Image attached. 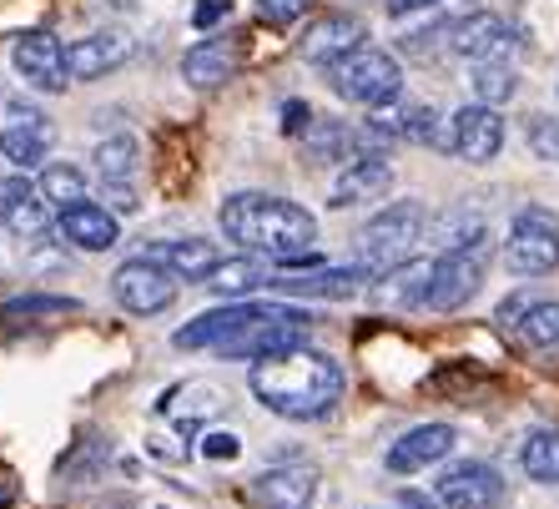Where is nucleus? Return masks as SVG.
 I'll return each mask as SVG.
<instances>
[{"mask_svg": "<svg viewBox=\"0 0 559 509\" xmlns=\"http://www.w3.org/2000/svg\"><path fill=\"white\" fill-rule=\"evenodd\" d=\"M252 499L262 509H312L318 499V470L312 464H273L252 480Z\"/></svg>", "mask_w": 559, "mask_h": 509, "instance_id": "obj_18", "label": "nucleus"}, {"mask_svg": "<svg viewBox=\"0 0 559 509\" xmlns=\"http://www.w3.org/2000/svg\"><path fill=\"white\" fill-rule=\"evenodd\" d=\"M520 464L530 480L559 484V429H534L520 445Z\"/></svg>", "mask_w": 559, "mask_h": 509, "instance_id": "obj_28", "label": "nucleus"}, {"mask_svg": "<svg viewBox=\"0 0 559 509\" xmlns=\"http://www.w3.org/2000/svg\"><path fill=\"white\" fill-rule=\"evenodd\" d=\"M399 509H449L439 495H424V489H399Z\"/></svg>", "mask_w": 559, "mask_h": 509, "instance_id": "obj_43", "label": "nucleus"}, {"mask_svg": "<svg viewBox=\"0 0 559 509\" xmlns=\"http://www.w3.org/2000/svg\"><path fill=\"white\" fill-rule=\"evenodd\" d=\"M449 51L464 56V61H499V66H514L524 56V36L509 26L504 15L495 11H468L454 21L449 31Z\"/></svg>", "mask_w": 559, "mask_h": 509, "instance_id": "obj_7", "label": "nucleus"}, {"mask_svg": "<svg viewBox=\"0 0 559 509\" xmlns=\"http://www.w3.org/2000/svg\"><path fill=\"white\" fill-rule=\"evenodd\" d=\"M393 187V167L383 152H364V157L343 162V171L333 177L328 187V208H358V202H378V197H389Z\"/></svg>", "mask_w": 559, "mask_h": 509, "instance_id": "obj_16", "label": "nucleus"}, {"mask_svg": "<svg viewBox=\"0 0 559 509\" xmlns=\"http://www.w3.org/2000/svg\"><path fill=\"white\" fill-rule=\"evenodd\" d=\"M11 66H15V76L40 96H61L66 86H71L66 46L51 36V31H21V36L11 40Z\"/></svg>", "mask_w": 559, "mask_h": 509, "instance_id": "obj_9", "label": "nucleus"}, {"mask_svg": "<svg viewBox=\"0 0 559 509\" xmlns=\"http://www.w3.org/2000/svg\"><path fill=\"white\" fill-rule=\"evenodd\" d=\"M202 454L207 459H237L242 454V439H237V434H207V439H202Z\"/></svg>", "mask_w": 559, "mask_h": 509, "instance_id": "obj_38", "label": "nucleus"}, {"mask_svg": "<svg viewBox=\"0 0 559 509\" xmlns=\"http://www.w3.org/2000/svg\"><path fill=\"white\" fill-rule=\"evenodd\" d=\"M308 5L312 0H258V21L262 26H293V21H302L308 15Z\"/></svg>", "mask_w": 559, "mask_h": 509, "instance_id": "obj_34", "label": "nucleus"}, {"mask_svg": "<svg viewBox=\"0 0 559 509\" xmlns=\"http://www.w3.org/2000/svg\"><path fill=\"white\" fill-rule=\"evenodd\" d=\"M429 223L433 217H429V208H424L418 197L378 208L373 217L364 223V233H358V268H364L368 277H383L389 268L408 262L418 242L429 237Z\"/></svg>", "mask_w": 559, "mask_h": 509, "instance_id": "obj_4", "label": "nucleus"}, {"mask_svg": "<svg viewBox=\"0 0 559 509\" xmlns=\"http://www.w3.org/2000/svg\"><path fill=\"white\" fill-rule=\"evenodd\" d=\"M449 152L468 167H489L504 152V117L489 102H468L449 117Z\"/></svg>", "mask_w": 559, "mask_h": 509, "instance_id": "obj_11", "label": "nucleus"}, {"mask_svg": "<svg viewBox=\"0 0 559 509\" xmlns=\"http://www.w3.org/2000/svg\"><path fill=\"white\" fill-rule=\"evenodd\" d=\"M454 445H459V434L449 424H418V429L393 439L383 464H389V474H418V470H429V464H443V459L454 454Z\"/></svg>", "mask_w": 559, "mask_h": 509, "instance_id": "obj_17", "label": "nucleus"}, {"mask_svg": "<svg viewBox=\"0 0 559 509\" xmlns=\"http://www.w3.org/2000/svg\"><path fill=\"white\" fill-rule=\"evenodd\" d=\"M399 142L439 146V152H449V121H443L439 111H433V106L408 102L404 111H399Z\"/></svg>", "mask_w": 559, "mask_h": 509, "instance_id": "obj_27", "label": "nucleus"}, {"mask_svg": "<svg viewBox=\"0 0 559 509\" xmlns=\"http://www.w3.org/2000/svg\"><path fill=\"white\" fill-rule=\"evenodd\" d=\"M364 283H373V277L353 262V268H308L302 277H273V287H267V293H283V298H328V303H338V298H353Z\"/></svg>", "mask_w": 559, "mask_h": 509, "instance_id": "obj_21", "label": "nucleus"}, {"mask_svg": "<svg viewBox=\"0 0 559 509\" xmlns=\"http://www.w3.org/2000/svg\"><path fill=\"white\" fill-rule=\"evenodd\" d=\"M142 258L162 262L177 283H207V277L217 273L222 252L212 248L207 237H162V242H146Z\"/></svg>", "mask_w": 559, "mask_h": 509, "instance_id": "obj_19", "label": "nucleus"}, {"mask_svg": "<svg viewBox=\"0 0 559 509\" xmlns=\"http://www.w3.org/2000/svg\"><path fill=\"white\" fill-rule=\"evenodd\" d=\"M484 248H489V242H479V248L439 252V258H433V283H429V303H424V308H433V313H459L464 303L479 298Z\"/></svg>", "mask_w": 559, "mask_h": 509, "instance_id": "obj_10", "label": "nucleus"}, {"mask_svg": "<svg viewBox=\"0 0 559 509\" xmlns=\"http://www.w3.org/2000/svg\"><path fill=\"white\" fill-rule=\"evenodd\" d=\"M102 197H106V208L117 212H136V192H131V182H102Z\"/></svg>", "mask_w": 559, "mask_h": 509, "instance_id": "obj_40", "label": "nucleus"}, {"mask_svg": "<svg viewBox=\"0 0 559 509\" xmlns=\"http://www.w3.org/2000/svg\"><path fill=\"white\" fill-rule=\"evenodd\" d=\"M429 283H433V258H408L399 268H389L383 277H373V303L378 308H424L429 303Z\"/></svg>", "mask_w": 559, "mask_h": 509, "instance_id": "obj_20", "label": "nucleus"}, {"mask_svg": "<svg viewBox=\"0 0 559 509\" xmlns=\"http://www.w3.org/2000/svg\"><path fill=\"white\" fill-rule=\"evenodd\" d=\"M227 11H233V0H202V5L192 11V26L197 31H212L217 21H227Z\"/></svg>", "mask_w": 559, "mask_h": 509, "instance_id": "obj_39", "label": "nucleus"}, {"mask_svg": "<svg viewBox=\"0 0 559 509\" xmlns=\"http://www.w3.org/2000/svg\"><path fill=\"white\" fill-rule=\"evenodd\" d=\"M383 5H389V15L404 21V15H414V11H433V5H443V0H383Z\"/></svg>", "mask_w": 559, "mask_h": 509, "instance_id": "obj_44", "label": "nucleus"}, {"mask_svg": "<svg viewBox=\"0 0 559 509\" xmlns=\"http://www.w3.org/2000/svg\"><path fill=\"white\" fill-rule=\"evenodd\" d=\"M429 233H433V242H439L443 252H454V248H479V242H489V223H484V212L468 208V202L449 208L439 223H429Z\"/></svg>", "mask_w": 559, "mask_h": 509, "instance_id": "obj_24", "label": "nucleus"}, {"mask_svg": "<svg viewBox=\"0 0 559 509\" xmlns=\"http://www.w3.org/2000/svg\"><path fill=\"white\" fill-rule=\"evenodd\" d=\"M177 277L162 268V262L152 258H131L121 262L117 273H111V298L127 308L131 318H156V313H167L171 303H177Z\"/></svg>", "mask_w": 559, "mask_h": 509, "instance_id": "obj_8", "label": "nucleus"}, {"mask_svg": "<svg viewBox=\"0 0 559 509\" xmlns=\"http://www.w3.org/2000/svg\"><path fill=\"white\" fill-rule=\"evenodd\" d=\"M555 92H559V86H555Z\"/></svg>", "mask_w": 559, "mask_h": 509, "instance_id": "obj_45", "label": "nucleus"}, {"mask_svg": "<svg viewBox=\"0 0 559 509\" xmlns=\"http://www.w3.org/2000/svg\"><path fill=\"white\" fill-rule=\"evenodd\" d=\"M520 339L530 343L534 353H545V358H559V298H555V303H534L530 318L520 323Z\"/></svg>", "mask_w": 559, "mask_h": 509, "instance_id": "obj_31", "label": "nucleus"}, {"mask_svg": "<svg viewBox=\"0 0 559 509\" xmlns=\"http://www.w3.org/2000/svg\"><path fill=\"white\" fill-rule=\"evenodd\" d=\"M40 192H46L51 208H71V202L86 197V171L71 167V162H46L40 167Z\"/></svg>", "mask_w": 559, "mask_h": 509, "instance_id": "obj_30", "label": "nucleus"}, {"mask_svg": "<svg viewBox=\"0 0 559 509\" xmlns=\"http://www.w3.org/2000/svg\"><path fill=\"white\" fill-rule=\"evenodd\" d=\"M136 51V40L127 31H92V36H81L66 46V66H71V81H102L111 71L131 61Z\"/></svg>", "mask_w": 559, "mask_h": 509, "instance_id": "obj_15", "label": "nucleus"}, {"mask_svg": "<svg viewBox=\"0 0 559 509\" xmlns=\"http://www.w3.org/2000/svg\"><path fill=\"white\" fill-rule=\"evenodd\" d=\"M40 313H76V303H71V298H40V293H36V298H15L11 308H5V318H11V323H15V318H40Z\"/></svg>", "mask_w": 559, "mask_h": 509, "instance_id": "obj_35", "label": "nucleus"}, {"mask_svg": "<svg viewBox=\"0 0 559 509\" xmlns=\"http://www.w3.org/2000/svg\"><path fill=\"white\" fill-rule=\"evenodd\" d=\"M504 268L514 277H549L559 268V212L530 208L514 212L509 223V237H504Z\"/></svg>", "mask_w": 559, "mask_h": 509, "instance_id": "obj_6", "label": "nucleus"}, {"mask_svg": "<svg viewBox=\"0 0 559 509\" xmlns=\"http://www.w3.org/2000/svg\"><path fill=\"white\" fill-rule=\"evenodd\" d=\"M36 187H40V182H31L26 171H15V177H0V212L11 208L15 197H26V192H36Z\"/></svg>", "mask_w": 559, "mask_h": 509, "instance_id": "obj_42", "label": "nucleus"}, {"mask_svg": "<svg viewBox=\"0 0 559 509\" xmlns=\"http://www.w3.org/2000/svg\"><path fill=\"white\" fill-rule=\"evenodd\" d=\"M237 76V46L227 36H207L197 40L192 51L182 56V81L192 92H217Z\"/></svg>", "mask_w": 559, "mask_h": 509, "instance_id": "obj_22", "label": "nucleus"}, {"mask_svg": "<svg viewBox=\"0 0 559 509\" xmlns=\"http://www.w3.org/2000/svg\"><path fill=\"white\" fill-rule=\"evenodd\" d=\"M217 227L227 242H237L242 252H258L277 268L287 258H302L318 242V217L287 197L273 192H233L222 197L217 208Z\"/></svg>", "mask_w": 559, "mask_h": 509, "instance_id": "obj_3", "label": "nucleus"}, {"mask_svg": "<svg viewBox=\"0 0 559 509\" xmlns=\"http://www.w3.org/2000/svg\"><path fill=\"white\" fill-rule=\"evenodd\" d=\"M524 142L539 162H555L559 167V117H534L530 131H524Z\"/></svg>", "mask_w": 559, "mask_h": 509, "instance_id": "obj_33", "label": "nucleus"}, {"mask_svg": "<svg viewBox=\"0 0 559 509\" xmlns=\"http://www.w3.org/2000/svg\"><path fill=\"white\" fill-rule=\"evenodd\" d=\"M248 389L267 414L287 418V424H318L338 409L343 389H348V374L333 353L323 348H283V353H267L258 364L248 368Z\"/></svg>", "mask_w": 559, "mask_h": 509, "instance_id": "obj_2", "label": "nucleus"}, {"mask_svg": "<svg viewBox=\"0 0 559 509\" xmlns=\"http://www.w3.org/2000/svg\"><path fill=\"white\" fill-rule=\"evenodd\" d=\"M514 92H520V71L514 66H499V61L474 66V102L504 106V102H514Z\"/></svg>", "mask_w": 559, "mask_h": 509, "instance_id": "obj_32", "label": "nucleus"}, {"mask_svg": "<svg viewBox=\"0 0 559 509\" xmlns=\"http://www.w3.org/2000/svg\"><path fill=\"white\" fill-rule=\"evenodd\" d=\"M318 318L298 303H267V298H237L222 303L212 313L192 318L187 328L171 333V348H217L222 358H242V364H258L267 353L298 348L308 343V328Z\"/></svg>", "mask_w": 559, "mask_h": 509, "instance_id": "obj_1", "label": "nucleus"}, {"mask_svg": "<svg viewBox=\"0 0 559 509\" xmlns=\"http://www.w3.org/2000/svg\"><path fill=\"white\" fill-rule=\"evenodd\" d=\"M56 233H61V242H71L81 252H111L121 242L117 212L92 202V197H81L71 208H56Z\"/></svg>", "mask_w": 559, "mask_h": 509, "instance_id": "obj_13", "label": "nucleus"}, {"mask_svg": "<svg viewBox=\"0 0 559 509\" xmlns=\"http://www.w3.org/2000/svg\"><path fill=\"white\" fill-rule=\"evenodd\" d=\"M273 262L258 258V252H242V258H222L217 262V273L207 277V293H217L222 303H237V298H248V293H267L273 287Z\"/></svg>", "mask_w": 559, "mask_h": 509, "instance_id": "obj_23", "label": "nucleus"}, {"mask_svg": "<svg viewBox=\"0 0 559 509\" xmlns=\"http://www.w3.org/2000/svg\"><path fill=\"white\" fill-rule=\"evenodd\" d=\"M92 162H96V177H102V182H131L136 167H142V142H136V137H106L92 152Z\"/></svg>", "mask_w": 559, "mask_h": 509, "instance_id": "obj_26", "label": "nucleus"}, {"mask_svg": "<svg viewBox=\"0 0 559 509\" xmlns=\"http://www.w3.org/2000/svg\"><path fill=\"white\" fill-rule=\"evenodd\" d=\"M534 303H539V298H530V293H514V298H504V303H499V323H504V328H520L524 318H530Z\"/></svg>", "mask_w": 559, "mask_h": 509, "instance_id": "obj_37", "label": "nucleus"}, {"mask_svg": "<svg viewBox=\"0 0 559 509\" xmlns=\"http://www.w3.org/2000/svg\"><path fill=\"white\" fill-rule=\"evenodd\" d=\"M364 40H368V26L358 21V15L353 11H328V15H318V21L302 31L298 56L302 61H312V66H333L338 56L358 51Z\"/></svg>", "mask_w": 559, "mask_h": 509, "instance_id": "obj_14", "label": "nucleus"}, {"mask_svg": "<svg viewBox=\"0 0 559 509\" xmlns=\"http://www.w3.org/2000/svg\"><path fill=\"white\" fill-rule=\"evenodd\" d=\"M328 71V86H333V96H343V102L353 106H389L404 96V66H399V56L383 51V46H358V51L338 56L333 66H323Z\"/></svg>", "mask_w": 559, "mask_h": 509, "instance_id": "obj_5", "label": "nucleus"}, {"mask_svg": "<svg viewBox=\"0 0 559 509\" xmlns=\"http://www.w3.org/2000/svg\"><path fill=\"white\" fill-rule=\"evenodd\" d=\"M5 117H11L15 127H36V131H51V117H46L40 106L21 102V96H11V102H5Z\"/></svg>", "mask_w": 559, "mask_h": 509, "instance_id": "obj_36", "label": "nucleus"}, {"mask_svg": "<svg viewBox=\"0 0 559 509\" xmlns=\"http://www.w3.org/2000/svg\"><path fill=\"white\" fill-rule=\"evenodd\" d=\"M433 495L449 509H499L504 505V474L495 464H484V459H459L439 474Z\"/></svg>", "mask_w": 559, "mask_h": 509, "instance_id": "obj_12", "label": "nucleus"}, {"mask_svg": "<svg viewBox=\"0 0 559 509\" xmlns=\"http://www.w3.org/2000/svg\"><path fill=\"white\" fill-rule=\"evenodd\" d=\"M308 127H312L308 102H283V131H287V137H302Z\"/></svg>", "mask_w": 559, "mask_h": 509, "instance_id": "obj_41", "label": "nucleus"}, {"mask_svg": "<svg viewBox=\"0 0 559 509\" xmlns=\"http://www.w3.org/2000/svg\"><path fill=\"white\" fill-rule=\"evenodd\" d=\"M0 223L11 227L15 237H26V242H31V237H46V227H51V202H46V192L36 187V192L15 197L11 208L0 212Z\"/></svg>", "mask_w": 559, "mask_h": 509, "instance_id": "obj_29", "label": "nucleus"}, {"mask_svg": "<svg viewBox=\"0 0 559 509\" xmlns=\"http://www.w3.org/2000/svg\"><path fill=\"white\" fill-rule=\"evenodd\" d=\"M46 152H51V131H36V127H0V157L11 162L15 171H31L46 162Z\"/></svg>", "mask_w": 559, "mask_h": 509, "instance_id": "obj_25", "label": "nucleus"}]
</instances>
